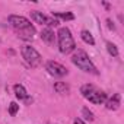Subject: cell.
Segmentation results:
<instances>
[{
    "mask_svg": "<svg viewBox=\"0 0 124 124\" xmlns=\"http://www.w3.org/2000/svg\"><path fill=\"white\" fill-rule=\"evenodd\" d=\"M80 38H82L86 44L95 45V39H93V37H92V34H91L89 31H82V32H80Z\"/></svg>",
    "mask_w": 124,
    "mask_h": 124,
    "instance_id": "5bb4252c",
    "label": "cell"
},
{
    "mask_svg": "<svg viewBox=\"0 0 124 124\" xmlns=\"http://www.w3.org/2000/svg\"><path fill=\"white\" fill-rule=\"evenodd\" d=\"M120 105H121V95H120V93H114L109 99L105 101V107H107V109H112V111H115V109L120 108Z\"/></svg>",
    "mask_w": 124,
    "mask_h": 124,
    "instance_id": "9c48e42d",
    "label": "cell"
},
{
    "mask_svg": "<svg viewBox=\"0 0 124 124\" xmlns=\"http://www.w3.org/2000/svg\"><path fill=\"white\" fill-rule=\"evenodd\" d=\"M18 32V37L21 38V39H32L34 38V35H35V28H34V25H31V26H28V28H25V29H22V31H16Z\"/></svg>",
    "mask_w": 124,
    "mask_h": 124,
    "instance_id": "30bf717a",
    "label": "cell"
},
{
    "mask_svg": "<svg viewBox=\"0 0 124 124\" xmlns=\"http://www.w3.org/2000/svg\"><path fill=\"white\" fill-rule=\"evenodd\" d=\"M54 91H55L57 93H69L70 88H69V85H66L64 82H55V83H54Z\"/></svg>",
    "mask_w": 124,
    "mask_h": 124,
    "instance_id": "4fadbf2b",
    "label": "cell"
},
{
    "mask_svg": "<svg viewBox=\"0 0 124 124\" xmlns=\"http://www.w3.org/2000/svg\"><path fill=\"white\" fill-rule=\"evenodd\" d=\"M8 21H9V23H10L16 31H22V29L31 26V22H29L26 18L19 16V15H10V16L8 18Z\"/></svg>",
    "mask_w": 124,
    "mask_h": 124,
    "instance_id": "52a82bcc",
    "label": "cell"
},
{
    "mask_svg": "<svg viewBox=\"0 0 124 124\" xmlns=\"http://www.w3.org/2000/svg\"><path fill=\"white\" fill-rule=\"evenodd\" d=\"M72 61H73V64L78 66L80 70H83V72H86V73L98 75V70H96V67L93 66V63H92V60L89 58V55L86 54V51L78 50V51L73 54Z\"/></svg>",
    "mask_w": 124,
    "mask_h": 124,
    "instance_id": "6da1fadb",
    "label": "cell"
},
{
    "mask_svg": "<svg viewBox=\"0 0 124 124\" xmlns=\"http://www.w3.org/2000/svg\"><path fill=\"white\" fill-rule=\"evenodd\" d=\"M82 114H83V117H85L86 120H89V121H92V120H93V114H92V111H89L86 107H85V108H82Z\"/></svg>",
    "mask_w": 124,
    "mask_h": 124,
    "instance_id": "e0dca14e",
    "label": "cell"
},
{
    "mask_svg": "<svg viewBox=\"0 0 124 124\" xmlns=\"http://www.w3.org/2000/svg\"><path fill=\"white\" fill-rule=\"evenodd\" d=\"M41 39L47 44H53L54 39H55V35H54V31L50 29V28H45L41 31Z\"/></svg>",
    "mask_w": 124,
    "mask_h": 124,
    "instance_id": "8fae6325",
    "label": "cell"
},
{
    "mask_svg": "<svg viewBox=\"0 0 124 124\" xmlns=\"http://www.w3.org/2000/svg\"><path fill=\"white\" fill-rule=\"evenodd\" d=\"M53 18L54 19H63V21H73L75 15L72 12H53Z\"/></svg>",
    "mask_w": 124,
    "mask_h": 124,
    "instance_id": "7c38bea8",
    "label": "cell"
},
{
    "mask_svg": "<svg viewBox=\"0 0 124 124\" xmlns=\"http://www.w3.org/2000/svg\"><path fill=\"white\" fill-rule=\"evenodd\" d=\"M73 124H85V121H83L82 118H75V121H73Z\"/></svg>",
    "mask_w": 124,
    "mask_h": 124,
    "instance_id": "d6986e66",
    "label": "cell"
},
{
    "mask_svg": "<svg viewBox=\"0 0 124 124\" xmlns=\"http://www.w3.org/2000/svg\"><path fill=\"white\" fill-rule=\"evenodd\" d=\"M45 70L51 75V76H55V78H63L69 73V70L61 66L60 63H55V61H47L45 64Z\"/></svg>",
    "mask_w": 124,
    "mask_h": 124,
    "instance_id": "8992f818",
    "label": "cell"
},
{
    "mask_svg": "<svg viewBox=\"0 0 124 124\" xmlns=\"http://www.w3.org/2000/svg\"><path fill=\"white\" fill-rule=\"evenodd\" d=\"M31 18L35 23H41V25H47V26H57L60 23L57 19H54L51 16H47V15H44L42 12H38V10L31 12Z\"/></svg>",
    "mask_w": 124,
    "mask_h": 124,
    "instance_id": "5b68a950",
    "label": "cell"
},
{
    "mask_svg": "<svg viewBox=\"0 0 124 124\" xmlns=\"http://www.w3.org/2000/svg\"><path fill=\"white\" fill-rule=\"evenodd\" d=\"M80 93L83 95V98H86L92 104H104L107 101V93L99 91L93 85H83L80 88Z\"/></svg>",
    "mask_w": 124,
    "mask_h": 124,
    "instance_id": "3957f363",
    "label": "cell"
},
{
    "mask_svg": "<svg viewBox=\"0 0 124 124\" xmlns=\"http://www.w3.org/2000/svg\"><path fill=\"white\" fill-rule=\"evenodd\" d=\"M107 50H108V53L112 55V57H118V48H117V45L115 44H112V42H107Z\"/></svg>",
    "mask_w": 124,
    "mask_h": 124,
    "instance_id": "9a60e30c",
    "label": "cell"
},
{
    "mask_svg": "<svg viewBox=\"0 0 124 124\" xmlns=\"http://www.w3.org/2000/svg\"><path fill=\"white\" fill-rule=\"evenodd\" d=\"M13 91H15V95H16V98L18 99H21V101H25V102H32V98H29L28 96V92H26V89L22 86V85H15L13 86Z\"/></svg>",
    "mask_w": 124,
    "mask_h": 124,
    "instance_id": "ba28073f",
    "label": "cell"
},
{
    "mask_svg": "<svg viewBox=\"0 0 124 124\" xmlns=\"http://www.w3.org/2000/svg\"><path fill=\"white\" fill-rule=\"evenodd\" d=\"M21 54H22V58L25 60V63L29 66V67H37L41 64V54L31 45H23L21 48Z\"/></svg>",
    "mask_w": 124,
    "mask_h": 124,
    "instance_id": "277c9868",
    "label": "cell"
},
{
    "mask_svg": "<svg viewBox=\"0 0 124 124\" xmlns=\"http://www.w3.org/2000/svg\"><path fill=\"white\" fill-rule=\"evenodd\" d=\"M107 26H108L109 29H112V31L115 29V25H114V22H112L111 19H107Z\"/></svg>",
    "mask_w": 124,
    "mask_h": 124,
    "instance_id": "ac0fdd59",
    "label": "cell"
},
{
    "mask_svg": "<svg viewBox=\"0 0 124 124\" xmlns=\"http://www.w3.org/2000/svg\"><path fill=\"white\" fill-rule=\"evenodd\" d=\"M0 42H2V41H0Z\"/></svg>",
    "mask_w": 124,
    "mask_h": 124,
    "instance_id": "ffe728a7",
    "label": "cell"
},
{
    "mask_svg": "<svg viewBox=\"0 0 124 124\" xmlns=\"http://www.w3.org/2000/svg\"><path fill=\"white\" fill-rule=\"evenodd\" d=\"M18 111H19V105L16 102H10V105H9V114L10 115H16Z\"/></svg>",
    "mask_w": 124,
    "mask_h": 124,
    "instance_id": "2e32d148",
    "label": "cell"
},
{
    "mask_svg": "<svg viewBox=\"0 0 124 124\" xmlns=\"http://www.w3.org/2000/svg\"><path fill=\"white\" fill-rule=\"evenodd\" d=\"M57 37H58V48L63 54H69L76 50V42L69 28H60L57 32Z\"/></svg>",
    "mask_w": 124,
    "mask_h": 124,
    "instance_id": "7a4b0ae2",
    "label": "cell"
}]
</instances>
